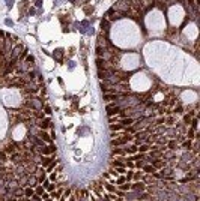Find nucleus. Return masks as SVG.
Returning <instances> with one entry per match:
<instances>
[{
  "instance_id": "1",
  "label": "nucleus",
  "mask_w": 200,
  "mask_h": 201,
  "mask_svg": "<svg viewBox=\"0 0 200 201\" xmlns=\"http://www.w3.org/2000/svg\"><path fill=\"white\" fill-rule=\"evenodd\" d=\"M107 113H108V116H114V114L121 113V107H119V105H116V104L107 105Z\"/></svg>"
},
{
  "instance_id": "2",
  "label": "nucleus",
  "mask_w": 200,
  "mask_h": 201,
  "mask_svg": "<svg viewBox=\"0 0 200 201\" xmlns=\"http://www.w3.org/2000/svg\"><path fill=\"white\" fill-rule=\"evenodd\" d=\"M11 161H12L14 164H18V162H23V158L20 153H12V156H11Z\"/></svg>"
},
{
  "instance_id": "3",
  "label": "nucleus",
  "mask_w": 200,
  "mask_h": 201,
  "mask_svg": "<svg viewBox=\"0 0 200 201\" xmlns=\"http://www.w3.org/2000/svg\"><path fill=\"white\" fill-rule=\"evenodd\" d=\"M121 123H122V126H129V125L134 123V119H133V117H128V119H123Z\"/></svg>"
},
{
  "instance_id": "4",
  "label": "nucleus",
  "mask_w": 200,
  "mask_h": 201,
  "mask_svg": "<svg viewBox=\"0 0 200 201\" xmlns=\"http://www.w3.org/2000/svg\"><path fill=\"white\" fill-rule=\"evenodd\" d=\"M5 152L9 153V155H12L15 152V144H9V146H6V147H5Z\"/></svg>"
},
{
  "instance_id": "5",
  "label": "nucleus",
  "mask_w": 200,
  "mask_h": 201,
  "mask_svg": "<svg viewBox=\"0 0 200 201\" xmlns=\"http://www.w3.org/2000/svg\"><path fill=\"white\" fill-rule=\"evenodd\" d=\"M152 167L153 168H161V167H164L165 165V162H161V161H152Z\"/></svg>"
},
{
  "instance_id": "6",
  "label": "nucleus",
  "mask_w": 200,
  "mask_h": 201,
  "mask_svg": "<svg viewBox=\"0 0 200 201\" xmlns=\"http://www.w3.org/2000/svg\"><path fill=\"white\" fill-rule=\"evenodd\" d=\"M143 168H145V171L147 174H153V173H155V168H153L152 165H146V167H143Z\"/></svg>"
},
{
  "instance_id": "7",
  "label": "nucleus",
  "mask_w": 200,
  "mask_h": 201,
  "mask_svg": "<svg viewBox=\"0 0 200 201\" xmlns=\"http://www.w3.org/2000/svg\"><path fill=\"white\" fill-rule=\"evenodd\" d=\"M39 138H42L44 141H47V143H50V137L47 135L45 132H39Z\"/></svg>"
},
{
  "instance_id": "8",
  "label": "nucleus",
  "mask_w": 200,
  "mask_h": 201,
  "mask_svg": "<svg viewBox=\"0 0 200 201\" xmlns=\"http://www.w3.org/2000/svg\"><path fill=\"white\" fill-rule=\"evenodd\" d=\"M96 65H98V68L102 69V66L105 68V60H102V59H96Z\"/></svg>"
},
{
  "instance_id": "9",
  "label": "nucleus",
  "mask_w": 200,
  "mask_h": 201,
  "mask_svg": "<svg viewBox=\"0 0 200 201\" xmlns=\"http://www.w3.org/2000/svg\"><path fill=\"white\" fill-rule=\"evenodd\" d=\"M110 129L117 132V131H122V129H123V126H122V125H111V126H110Z\"/></svg>"
},
{
  "instance_id": "10",
  "label": "nucleus",
  "mask_w": 200,
  "mask_h": 201,
  "mask_svg": "<svg viewBox=\"0 0 200 201\" xmlns=\"http://www.w3.org/2000/svg\"><path fill=\"white\" fill-rule=\"evenodd\" d=\"M125 152H128V153L133 155V153H135V152H137V146H129L128 149H125Z\"/></svg>"
},
{
  "instance_id": "11",
  "label": "nucleus",
  "mask_w": 200,
  "mask_h": 201,
  "mask_svg": "<svg viewBox=\"0 0 200 201\" xmlns=\"http://www.w3.org/2000/svg\"><path fill=\"white\" fill-rule=\"evenodd\" d=\"M137 150H140V153H145V152H147V150H149V146H146V144H143V146L137 147Z\"/></svg>"
},
{
  "instance_id": "12",
  "label": "nucleus",
  "mask_w": 200,
  "mask_h": 201,
  "mask_svg": "<svg viewBox=\"0 0 200 201\" xmlns=\"http://www.w3.org/2000/svg\"><path fill=\"white\" fill-rule=\"evenodd\" d=\"M39 126H41L42 129H47V128L50 126V122H48V120H44V122H41V123H39Z\"/></svg>"
},
{
  "instance_id": "13",
  "label": "nucleus",
  "mask_w": 200,
  "mask_h": 201,
  "mask_svg": "<svg viewBox=\"0 0 200 201\" xmlns=\"http://www.w3.org/2000/svg\"><path fill=\"white\" fill-rule=\"evenodd\" d=\"M125 153H127V152H125V150H122V149H114L113 150V155H125Z\"/></svg>"
},
{
  "instance_id": "14",
  "label": "nucleus",
  "mask_w": 200,
  "mask_h": 201,
  "mask_svg": "<svg viewBox=\"0 0 200 201\" xmlns=\"http://www.w3.org/2000/svg\"><path fill=\"white\" fill-rule=\"evenodd\" d=\"M105 53V48H102V47H96V54L98 56H104Z\"/></svg>"
},
{
  "instance_id": "15",
  "label": "nucleus",
  "mask_w": 200,
  "mask_h": 201,
  "mask_svg": "<svg viewBox=\"0 0 200 201\" xmlns=\"http://www.w3.org/2000/svg\"><path fill=\"white\" fill-rule=\"evenodd\" d=\"M101 27H102V30H108V21L107 20H102V23H101Z\"/></svg>"
},
{
  "instance_id": "16",
  "label": "nucleus",
  "mask_w": 200,
  "mask_h": 201,
  "mask_svg": "<svg viewBox=\"0 0 200 201\" xmlns=\"http://www.w3.org/2000/svg\"><path fill=\"white\" fill-rule=\"evenodd\" d=\"M51 164V159L50 158H42V165L44 167H47V165H50Z\"/></svg>"
},
{
  "instance_id": "17",
  "label": "nucleus",
  "mask_w": 200,
  "mask_h": 201,
  "mask_svg": "<svg viewBox=\"0 0 200 201\" xmlns=\"http://www.w3.org/2000/svg\"><path fill=\"white\" fill-rule=\"evenodd\" d=\"M182 146H184V149H188V150H190V149H191V140H188V141H185L184 144H182Z\"/></svg>"
},
{
  "instance_id": "18",
  "label": "nucleus",
  "mask_w": 200,
  "mask_h": 201,
  "mask_svg": "<svg viewBox=\"0 0 200 201\" xmlns=\"http://www.w3.org/2000/svg\"><path fill=\"white\" fill-rule=\"evenodd\" d=\"M134 189H145V183L137 182V183H135V186H134Z\"/></svg>"
},
{
  "instance_id": "19",
  "label": "nucleus",
  "mask_w": 200,
  "mask_h": 201,
  "mask_svg": "<svg viewBox=\"0 0 200 201\" xmlns=\"http://www.w3.org/2000/svg\"><path fill=\"white\" fill-rule=\"evenodd\" d=\"M176 146H178V143H176V141H170V143H169L170 150H175V147H176Z\"/></svg>"
},
{
  "instance_id": "20",
  "label": "nucleus",
  "mask_w": 200,
  "mask_h": 201,
  "mask_svg": "<svg viewBox=\"0 0 200 201\" xmlns=\"http://www.w3.org/2000/svg\"><path fill=\"white\" fill-rule=\"evenodd\" d=\"M173 111H175L176 114H182V107H175V110H173Z\"/></svg>"
},
{
  "instance_id": "21",
  "label": "nucleus",
  "mask_w": 200,
  "mask_h": 201,
  "mask_svg": "<svg viewBox=\"0 0 200 201\" xmlns=\"http://www.w3.org/2000/svg\"><path fill=\"white\" fill-rule=\"evenodd\" d=\"M184 122H185V123H190V122H191V116H185L184 117Z\"/></svg>"
},
{
  "instance_id": "22",
  "label": "nucleus",
  "mask_w": 200,
  "mask_h": 201,
  "mask_svg": "<svg viewBox=\"0 0 200 201\" xmlns=\"http://www.w3.org/2000/svg\"><path fill=\"white\" fill-rule=\"evenodd\" d=\"M131 186H129V183H127V185H122L121 186V189H123V191H127V189H129Z\"/></svg>"
},
{
  "instance_id": "23",
  "label": "nucleus",
  "mask_w": 200,
  "mask_h": 201,
  "mask_svg": "<svg viewBox=\"0 0 200 201\" xmlns=\"http://www.w3.org/2000/svg\"><path fill=\"white\" fill-rule=\"evenodd\" d=\"M107 189H108V191H110V192L116 191V188H114V186H111V185H107Z\"/></svg>"
},
{
  "instance_id": "24",
  "label": "nucleus",
  "mask_w": 200,
  "mask_h": 201,
  "mask_svg": "<svg viewBox=\"0 0 200 201\" xmlns=\"http://www.w3.org/2000/svg\"><path fill=\"white\" fill-rule=\"evenodd\" d=\"M32 194H33V191H32V189H26V195H27V197H30Z\"/></svg>"
},
{
  "instance_id": "25",
  "label": "nucleus",
  "mask_w": 200,
  "mask_h": 201,
  "mask_svg": "<svg viewBox=\"0 0 200 201\" xmlns=\"http://www.w3.org/2000/svg\"><path fill=\"white\" fill-rule=\"evenodd\" d=\"M27 62H35V57H33V56H29V57H27Z\"/></svg>"
},
{
  "instance_id": "26",
  "label": "nucleus",
  "mask_w": 200,
  "mask_h": 201,
  "mask_svg": "<svg viewBox=\"0 0 200 201\" xmlns=\"http://www.w3.org/2000/svg\"><path fill=\"white\" fill-rule=\"evenodd\" d=\"M173 122H175L173 117H169V119H167V123H169V125H173Z\"/></svg>"
},
{
  "instance_id": "27",
  "label": "nucleus",
  "mask_w": 200,
  "mask_h": 201,
  "mask_svg": "<svg viewBox=\"0 0 200 201\" xmlns=\"http://www.w3.org/2000/svg\"><path fill=\"white\" fill-rule=\"evenodd\" d=\"M69 194H71V189H66L65 194H63V197H69Z\"/></svg>"
},
{
  "instance_id": "28",
  "label": "nucleus",
  "mask_w": 200,
  "mask_h": 201,
  "mask_svg": "<svg viewBox=\"0 0 200 201\" xmlns=\"http://www.w3.org/2000/svg\"><path fill=\"white\" fill-rule=\"evenodd\" d=\"M140 200H149V195H146V194H145V195H141Z\"/></svg>"
},
{
  "instance_id": "29",
  "label": "nucleus",
  "mask_w": 200,
  "mask_h": 201,
  "mask_svg": "<svg viewBox=\"0 0 200 201\" xmlns=\"http://www.w3.org/2000/svg\"><path fill=\"white\" fill-rule=\"evenodd\" d=\"M0 159L5 161V159H6V155H5V153H0Z\"/></svg>"
},
{
  "instance_id": "30",
  "label": "nucleus",
  "mask_w": 200,
  "mask_h": 201,
  "mask_svg": "<svg viewBox=\"0 0 200 201\" xmlns=\"http://www.w3.org/2000/svg\"><path fill=\"white\" fill-rule=\"evenodd\" d=\"M193 128H197V119L193 120Z\"/></svg>"
},
{
  "instance_id": "31",
  "label": "nucleus",
  "mask_w": 200,
  "mask_h": 201,
  "mask_svg": "<svg viewBox=\"0 0 200 201\" xmlns=\"http://www.w3.org/2000/svg\"><path fill=\"white\" fill-rule=\"evenodd\" d=\"M134 177H135V179H137V180H139V179H141V173H140V174H139V173H137V174H135V176H134Z\"/></svg>"
},
{
  "instance_id": "32",
  "label": "nucleus",
  "mask_w": 200,
  "mask_h": 201,
  "mask_svg": "<svg viewBox=\"0 0 200 201\" xmlns=\"http://www.w3.org/2000/svg\"><path fill=\"white\" fill-rule=\"evenodd\" d=\"M119 119H117V117H111V119H110V122H111V123H113V122H117Z\"/></svg>"
},
{
  "instance_id": "33",
  "label": "nucleus",
  "mask_w": 200,
  "mask_h": 201,
  "mask_svg": "<svg viewBox=\"0 0 200 201\" xmlns=\"http://www.w3.org/2000/svg\"><path fill=\"white\" fill-rule=\"evenodd\" d=\"M193 134H194L193 131H190V132H188V138H194V137H193Z\"/></svg>"
},
{
  "instance_id": "34",
  "label": "nucleus",
  "mask_w": 200,
  "mask_h": 201,
  "mask_svg": "<svg viewBox=\"0 0 200 201\" xmlns=\"http://www.w3.org/2000/svg\"><path fill=\"white\" fill-rule=\"evenodd\" d=\"M117 171H119V173H125V170L122 168V167H117Z\"/></svg>"
},
{
  "instance_id": "35",
  "label": "nucleus",
  "mask_w": 200,
  "mask_h": 201,
  "mask_svg": "<svg viewBox=\"0 0 200 201\" xmlns=\"http://www.w3.org/2000/svg\"><path fill=\"white\" fill-rule=\"evenodd\" d=\"M51 180H57V174H53V176H51Z\"/></svg>"
},
{
  "instance_id": "36",
  "label": "nucleus",
  "mask_w": 200,
  "mask_h": 201,
  "mask_svg": "<svg viewBox=\"0 0 200 201\" xmlns=\"http://www.w3.org/2000/svg\"><path fill=\"white\" fill-rule=\"evenodd\" d=\"M123 182H125V179H123V177H121V179L117 180V183H123Z\"/></svg>"
}]
</instances>
